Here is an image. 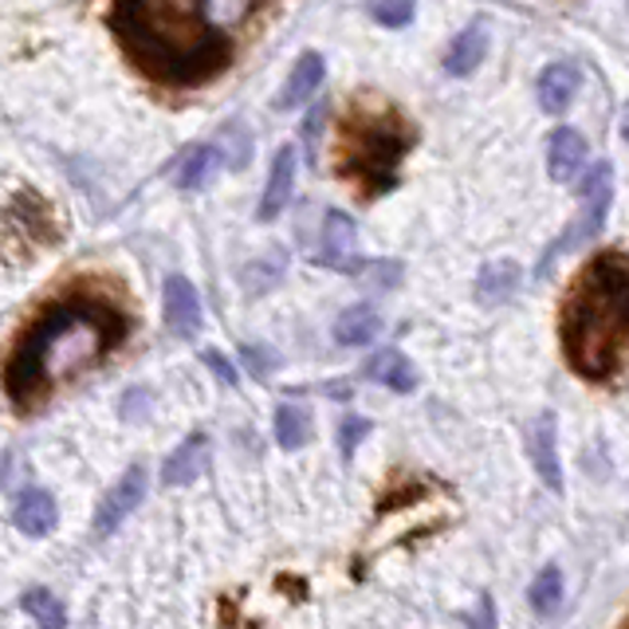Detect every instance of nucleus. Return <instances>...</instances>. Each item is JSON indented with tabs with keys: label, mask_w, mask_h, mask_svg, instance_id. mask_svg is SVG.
Wrapping results in <instances>:
<instances>
[{
	"label": "nucleus",
	"mask_w": 629,
	"mask_h": 629,
	"mask_svg": "<svg viewBox=\"0 0 629 629\" xmlns=\"http://www.w3.org/2000/svg\"><path fill=\"white\" fill-rule=\"evenodd\" d=\"M323 76H327V67H323V56H315V52H307V56L295 59L292 76H288V83H283L280 99H276V106L280 111H292V106H303L311 99V94L319 91Z\"/></svg>",
	"instance_id": "ddd939ff"
},
{
	"label": "nucleus",
	"mask_w": 629,
	"mask_h": 629,
	"mask_svg": "<svg viewBox=\"0 0 629 629\" xmlns=\"http://www.w3.org/2000/svg\"><path fill=\"white\" fill-rule=\"evenodd\" d=\"M319 263L338 268V272H355L358 268V236H355V221H350L347 213H327V221H323Z\"/></svg>",
	"instance_id": "0eeeda50"
},
{
	"label": "nucleus",
	"mask_w": 629,
	"mask_h": 629,
	"mask_svg": "<svg viewBox=\"0 0 629 629\" xmlns=\"http://www.w3.org/2000/svg\"><path fill=\"white\" fill-rule=\"evenodd\" d=\"M586 166V138L574 126H559L547 142V173L554 181H571Z\"/></svg>",
	"instance_id": "9d476101"
},
{
	"label": "nucleus",
	"mask_w": 629,
	"mask_h": 629,
	"mask_svg": "<svg viewBox=\"0 0 629 629\" xmlns=\"http://www.w3.org/2000/svg\"><path fill=\"white\" fill-rule=\"evenodd\" d=\"M484 56H488V32H484V24H469V29L461 32V36L452 40L449 56H445V71L449 76H472L480 64H484Z\"/></svg>",
	"instance_id": "4468645a"
},
{
	"label": "nucleus",
	"mask_w": 629,
	"mask_h": 629,
	"mask_svg": "<svg viewBox=\"0 0 629 629\" xmlns=\"http://www.w3.org/2000/svg\"><path fill=\"white\" fill-rule=\"evenodd\" d=\"M134 315L126 300L103 280H76L52 295L12 338L0 382L16 414H36L56 390L103 367L126 347Z\"/></svg>",
	"instance_id": "f257e3e1"
},
{
	"label": "nucleus",
	"mask_w": 629,
	"mask_h": 629,
	"mask_svg": "<svg viewBox=\"0 0 629 629\" xmlns=\"http://www.w3.org/2000/svg\"><path fill=\"white\" fill-rule=\"evenodd\" d=\"M527 602L536 606V614L551 618V614L559 610V602H563V571H559V566H543V571L531 579V586H527Z\"/></svg>",
	"instance_id": "aec40b11"
},
{
	"label": "nucleus",
	"mask_w": 629,
	"mask_h": 629,
	"mask_svg": "<svg viewBox=\"0 0 629 629\" xmlns=\"http://www.w3.org/2000/svg\"><path fill=\"white\" fill-rule=\"evenodd\" d=\"M417 146V126L378 91L355 94L335 131V173L362 201L397 186L405 154Z\"/></svg>",
	"instance_id": "20e7f679"
},
{
	"label": "nucleus",
	"mask_w": 629,
	"mask_h": 629,
	"mask_svg": "<svg viewBox=\"0 0 629 629\" xmlns=\"http://www.w3.org/2000/svg\"><path fill=\"white\" fill-rule=\"evenodd\" d=\"M621 629H629V618H626V621H621Z\"/></svg>",
	"instance_id": "cd10ccee"
},
{
	"label": "nucleus",
	"mask_w": 629,
	"mask_h": 629,
	"mask_svg": "<svg viewBox=\"0 0 629 629\" xmlns=\"http://www.w3.org/2000/svg\"><path fill=\"white\" fill-rule=\"evenodd\" d=\"M311 437V417L303 405H280L276 409V441L280 449H303Z\"/></svg>",
	"instance_id": "4be33fe9"
},
{
	"label": "nucleus",
	"mask_w": 629,
	"mask_h": 629,
	"mask_svg": "<svg viewBox=\"0 0 629 629\" xmlns=\"http://www.w3.org/2000/svg\"><path fill=\"white\" fill-rule=\"evenodd\" d=\"M213 169H216V150H213V146H198V150L181 161L178 186L181 189H201L209 178H213Z\"/></svg>",
	"instance_id": "5701e85b"
},
{
	"label": "nucleus",
	"mask_w": 629,
	"mask_h": 629,
	"mask_svg": "<svg viewBox=\"0 0 629 629\" xmlns=\"http://www.w3.org/2000/svg\"><path fill=\"white\" fill-rule=\"evenodd\" d=\"M142 496H146V469H142V464H134V469H126L123 480H119V484H114V488L103 496V504H99V516H94V531H99V536H111V531H119V527L126 524V516H131L134 507L142 504Z\"/></svg>",
	"instance_id": "423d86ee"
},
{
	"label": "nucleus",
	"mask_w": 629,
	"mask_h": 629,
	"mask_svg": "<svg viewBox=\"0 0 629 629\" xmlns=\"http://www.w3.org/2000/svg\"><path fill=\"white\" fill-rule=\"evenodd\" d=\"M621 131H626V138H629V111H626V123H621Z\"/></svg>",
	"instance_id": "bb28decb"
},
{
	"label": "nucleus",
	"mask_w": 629,
	"mask_h": 629,
	"mask_svg": "<svg viewBox=\"0 0 629 629\" xmlns=\"http://www.w3.org/2000/svg\"><path fill=\"white\" fill-rule=\"evenodd\" d=\"M417 0H370V16L385 29H405L414 20Z\"/></svg>",
	"instance_id": "b1692460"
},
{
	"label": "nucleus",
	"mask_w": 629,
	"mask_h": 629,
	"mask_svg": "<svg viewBox=\"0 0 629 629\" xmlns=\"http://www.w3.org/2000/svg\"><path fill=\"white\" fill-rule=\"evenodd\" d=\"M20 606H24V614H29L40 629H67L64 602H59L56 594H47L44 586H36V591L24 594V598H20Z\"/></svg>",
	"instance_id": "412c9836"
},
{
	"label": "nucleus",
	"mask_w": 629,
	"mask_h": 629,
	"mask_svg": "<svg viewBox=\"0 0 629 629\" xmlns=\"http://www.w3.org/2000/svg\"><path fill=\"white\" fill-rule=\"evenodd\" d=\"M378 330H382V323H378V311L367 307V303L347 307L335 323V338L342 342V347H367V342H374V338H378Z\"/></svg>",
	"instance_id": "a211bd4d"
},
{
	"label": "nucleus",
	"mask_w": 629,
	"mask_h": 629,
	"mask_svg": "<svg viewBox=\"0 0 629 629\" xmlns=\"http://www.w3.org/2000/svg\"><path fill=\"white\" fill-rule=\"evenodd\" d=\"M272 0H111L114 40L142 76L193 91L225 76Z\"/></svg>",
	"instance_id": "f03ea898"
},
{
	"label": "nucleus",
	"mask_w": 629,
	"mask_h": 629,
	"mask_svg": "<svg viewBox=\"0 0 629 629\" xmlns=\"http://www.w3.org/2000/svg\"><path fill=\"white\" fill-rule=\"evenodd\" d=\"M527 441H531V461H536L539 476H543L547 488H563V469H559V425L554 414H539L527 429Z\"/></svg>",
	"instance_id": "1a4fd4ad"
},
{
	"label": "nucleus",
	"mask_w": 629,
	"mask_h": 629,
	"mask_svg": "<svg viewBox=\"0 0 629 629\" xmlns=\"http://www.w3.org/2000/svg\"><path fill=\"white\" fill-rule=\"evenodd\" d=\"M367 433H370V422H367V417H350V422L342 425V457H350V452H355V445L362 441Z\"/></svg>",
	"instance_id": "393cba45"
},
{
	"label": "nucleus",
	"mask_w": 629,
	"mask_h": 629,
	"mask_svg": "<svg viewBox=\"0 0 629 629\" xmlns=\"http://www.w3.org/2000/svg\"><path fill=\"white\" fill-rule=\"evenodd\" d=\"M566 367L586 382H610L629 358V252L606 248L571 280L559 307Z\"/></svg>",
	"instance_id": "7ed1b4c3"
},
{
	"label": "nucleus",
	"mask_w": 629,
	"mask_h": 629,
	"mask_svg": "<svg viewBox=\"0 0 629 629\" xmlns=\"http://www.w3.org/2000/svg\"><path fill=\"white\" fill-rule=\"evenodd\" d=\"M201 358H205V367L213 370V374L221 378V382H225V385H233V382H236V370H233V362H225V358L216 355V350H205V355H201Z\"/></svg>",
	"instance_id": "a878e982"
},
{
	"label": "nucleus",
	"mask_w": 629,
	"mask_h": 629,
	"mask_svg": "<svg viewBox=\"0 0 629 629\" xmlns=\"http://www.w3.org/2000/svg\"><path fill=\"white\" fill-rule=\"evenodd\" d=\"M579 83H583V76H579V67L574 64H551L539 76V106H543L547 114H563L566 106L574 103V94H579Z\"/></svg>",
	"instance_id": "f8f14e48"
},
{
	"label": "nucleus",
	"mask_w": 629,
	"mask_h": 629,
	"mask_svg": "<svg viewBox=\"0 0 629 629\" xmlns=\"http://www.w3.org/2000/svg\"><path fill=\"white\" fill-rule=\"evenodd\" d=\"M59 512H56V499L47 496V492L32 488L16 499V512H12V524L24 531V536H47L52 527H56Z\"/></svg>",
	"instance_id": "2eb2a0df"
},
{
	"label": "nucleus",
	"mask_w": 629,
	"mask_h": 629,
	"mask_svg": "<svg viewBox=\"0 0 629 629\" xmlns=\"http://www.w3.org/2000/svg\"><path fill=\"white\" fill-rule=\"evenodd\" d=\"M166 323L178 338H193L201 330L198 288H193L186 276H169L166 280Z\"/></svg>",
	"instance_id": "6e6552de"
},
{
	"label": "nucleus",
	"mask_w": 629,
	"mask_h": 629,
	"mask_svg": "<svg viewBox=\"0 0 629 629\" xmlns=\"http://www.w3.org/2000/svg\"><path fill=\"white\" fill-rule=\"evenodd\" d=\"M519 288V263L516 260H492L476 276V300L480 303H504Z\"/></svg>",
	"instance_id": "6ab92c4d"
},
{
	"label": "nucleus",
	"mask_w": 629,
	"mask_h": 629,
	"mask_svg": "<svg viewBox=\"0 0 629 629\" xmlns=\"http://www.w3.org/2000/svg\"><path fill=\"white\" fill-rule=\"evenodd\" d=\"M201 461H205V433H189L186 441L166 457L161 476H166V484H189V480H198Z\"/></svg>",
	"instance_id": "f3484780"
},
{
	"label": "nucleus",
	"mask_w": 629,
	"mask_h": 629,
	"mask_svg": "<svg viewBox=\"0 0 629 629\" xmlns=\"http://www.w3.org/2000/svg\"><path fill=\"white\" fill-rule=\"evenodd\" d=\"M367 378L390 385V390H397V394H409V390H417V370H414V362L402 355V350H378V355L367 362Z\"/></svg>",
	"instance_id": "dca6fc26"
},
{
	"label": "nucleus",
	"mask_w": 629,
	"mask_h": 629,
	"mask_svg": "<svg viewBox=\"0 0 629 629\" xmlns=\"http://www.w3.org/2000/svg\"><path fill=\"white\" fill-rule=\"evenodd\" d=\"M610 198H614V173L606 161H598V166L586 173L583 181V205H579V216L571 221V228H566L559 240H554L551 248H547L543 263H539V276L551 272V260L563 252H574V248H583L586 240H594V236L602 233V225H606V213H610Z\"/></svg>",
	"instance_id": "39448f33"
},
{
	"label": "nucleus",
	"mask_w": 629,
	"mask_h": 629,
	"mask_svg": "<svg viewBox=\"0 0 629 629\" xmlns=\"http://www.w3.org/2000/svg\"><path fill=\"white\" fill-rule=\"evenodd\" d=\"M292 189H295V150L283 146L272 161V173H268V186H263V198H260V221H276V216L288 209L292 201Z\"/></svg>",
	"instance_id": "9b49d317"
}]
</instances>
